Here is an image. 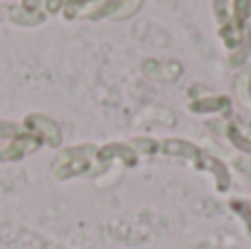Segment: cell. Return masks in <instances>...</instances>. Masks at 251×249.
Here are the masks:
<instances>
[{
	"mask_svg": "<svg viewBox=\"0 0 251 249\" xmlns=\"http://www.w3.org/2000/svg\"><path fill=\"white\" fill-rule=\"evenodd\" d=\"M212 9L229 64L240 66L251 51V0H212Z\"/></svg>",
	"mask_w": 251,
	"mask_h": 249,
	"instance_id": "1",
	"label": "cell"
},
{
	"mask_svg": "<svg viewBox=\"0 0 251 249\" xmlns=\"http://www.w3.org/2000/svg\"><path fill=\"white\" fill-rule=\"evenodd\" d=\"M97 146L84 144V146H73V148L62 150L55 157L51 170L57 179H73V176H84V174H93L95 172V163L97 161Z\"/></svg>",
	"mask_w": 251,
	"mask_h": 249,
	"instance_id": "2",
	"label": "cell"
},
{
	"mask_svg": "<svg viewBox=\"0 0 251 249\" xmlns=\"http://www.w3.org/2000/svg\"><path fill=\"white\" fill-rule=\"evenodd\" d=\"M141 4L143 0H101L86 13V20H104V18L126 20V18L134 16L141 9Z\"/></svg>",
	"mask_w": 251,
	"mask_h": 249,
	"instance_id": "3",
	"label": "cell"
},
{
	"mask_svg": "<svg viewBox=\"0 0 251 249\" xmlns=\"http://www.w3.org/2000/svg\"><path fill=\"white\" fill-rule=\"evenodd\" d=\"M25 130L31 132V135H35L42 144L53 146V148L62 144L60 126H57L53 119L44 117V115H29V117L25 119Z\"/></svg>",
	"mask_w": 251,
	"mask_h": 249,
	"instance_id": "4",
	"label": "cell"
},
{
	"mask_svg": "<svg viewBox=\"0 0 251 249\" xmlns=\"http://www.w3.org/2000/svg\"><path fill=\"white\" fill-rule=\"evenodd\" d=\"M187 108L194 115H227L231 113V100L225 95H216V93L190 95Z\"/></svg>",
	"mask_w": 251,
	"mask_h": 249,
	"instance_id": "5",
	"label": "cell"
},
{
	"mask_svg": "<svg viewBox=\"0 0 251 249\" xmlns=\"http://www.w3.org/2000/svg\"><path fill=\"white\" fill-rule=\"evenodd\" d=\"M141 71L143 75H148L150 79H159V82H174V79L178 77V75L183 73V66L178 64L176 60H154V57H148V60H143L141 64Z\"/></svg>",
	"mask_w": 251,
	"mask_h": 249,
	"instance_id": "6",
	"label": "cell"
},
{
	"mask_svg": "<svg viewBox=\"0 0 251 249\" xmlns=\"http://www.w3.org/2000/svg\"><path fill=\"white\" fill-rule=\"evenodd\" d=\"M161 152L168 154V157H181L185 161L199 166L205 150H201L199 146L187 139H165V141H161Z\"/></svg>",
	"mask_w": 251,
	"mask_h": 249,
	"instance_id": "7",
	"label": "cell"
},
{
	"mask_svg": "<svg viewBox=\"0 0 251 249\" xmlns=\"http://www.w3.org/2000/svg\"><path fill=\"white\" fill-rule=\"evenodd\" d=\"M223 135H225L238 150L251 154V128L240 126L238 122H227L225 126H223Z\"/></svg>",
	"mask_w": 251,
	"mask_h": 249,
	"instance_id": "8",
	"label": "cell"
},
{
	"mask_svg": "<svg viewBox=\"0 0 251 249\" xmlns=\"http://www.w3.org/2000/svg\"><path fill=\"white\" fill-rule=\"evenodd\" d=\"M234 93H236V101H238L243 108L251 110V69L243 71V73L234 79Z\"/></svg>",
	"mask_w": 251,
	"mask_h": 249,
	"instance_id": "9",
	"label": "cell"
},
{
	"mask_svg": "<svg viewBox=\"0 0 251 249\" xmlns=\"http://www.w3.org/2000/svg\"><path fill=\"white\" fill-rule=\"evenodd\" d=\"M130 146H132V150L137 154H148V157H152V154H156L161 150V144L154 139H132Z\"/></svg>",
	"mask_w": 251,
	"mask_h": 249,
	"instance_id": "10",
	"label": "cell"
},
{
	"mask_svg": "<svg viewBox=\"0 0 251 249\" xmlns=\"http://www.w3.org/2000/svg\"><path fill=\"white\" fill-rule=\"evenodd\" d=\"M231 207H234V212L238 216H243V221L247 223V229L251 234V203L243 201V199H236V201H231Z\"/></svg>",
	"mask_w": 251,
	"mask_h": 249,
	"instance_id": "11",
	"label": "cell"
},
{
	"mask_svg": "<svg viewBox=\"0 0 251 249\" xmlns=\"http://www.w3.org/2000/svg\"><path fill=\"white\" fill-rule=\"evenodd\" d=\"M234 166H236V170H240L245 176L251 179V157H238Z\"/></svg>",
	"mask_w": 251,
	"mask_h": 249,
	"instance_id": "12",
	"label": "cell"
},
{
	"mask_svg": "<svg viewBox=\"0 0 251 249\" xmlns=\"http://www.w3.org/2000/svg\"><path fill=\"white\" fill-rule=\"evenodd\" d=\"M2 18H7V13H4L2 9H0V20H2Z\"/></svg>",
	"mask_w": 251,
	"mask_h": 249,
	"instance_id": "13",
	"label": "cell"
}]
</instances>
